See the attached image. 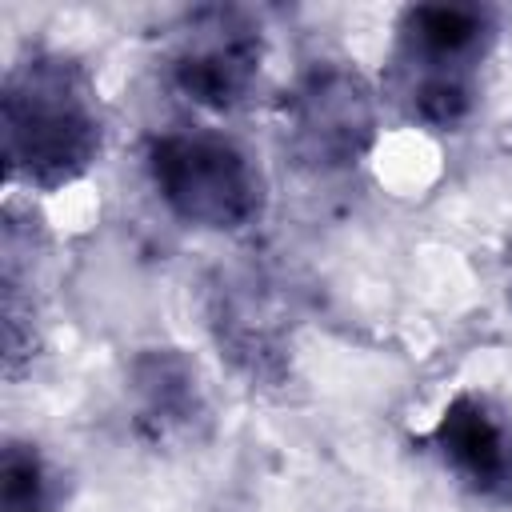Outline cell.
Returning a JSON list of instances; mask_svg holds the SVG:
<instances>
[{
  "mask_svg": "<svg viewBox=\"0 0 512 512\" xmlns=\"http://www.w3.org/2000/svg\"><path fill=\"white\" fill-rule=\"evenodd\" d=\"M8 180L60 192L104 152V116L88 68L64 52H28L8 64L0 92Z\"/></svg>",
  "mask_w": 512,
  "mask_h": 512,
  "instance_id": "cell-1",
  "label": "cell"
},
{
  "mask_svg": "<svg viewBox=\"0 0 512 512\" xmlns=\"http://www.w3.org/2000/svg\"><path fill=\"white\" fill-rule=\"evenodd\" d=\"M496 40L488 8L408 4L396 20L392 96L408 120L448 132L476 108V76Z\"/></svg>",
  "mask_w": 512,
  "mask_h": 512,
  "instance_id": "cell-2",
  "label": "cell"
},
{
  "mask_svg": "<svg viewBox=\"0 0 512 512\" xmlns=\"http://www.w3.org/2000/svg\"><path fill=\"white\" fill-rule=\"evenodd\" d=\"M144 172L160 204L188 228L240 232L264 208V176L252 156L216 132H160L144 148Z\"/></svg>",
  "mask_w": 512,
  "mask_h": 512,
  "instance_id": "cell-3",
  "label": "cell"
},
{
  "mask_svg": "<svg viewBox=\"0 0 512 512\" xmlns=\"http://www.w3.org/2000/svg\"><path fill=\"white\" fill-rule=\"evenodd\" d=\"M380 128L376 88L348 60H316L284 96V144L312 172L356 168Z\"/></svg>",
  "mask_w": 512,
  "mask_h": 512,
  "instance_id": "cell-4",
  "label": "cell"
},
{
  "mask_svg": "<svg viewBox=\"0 0 512 512\" xmlns=\"http://www.w3.org/2000/svg\"><path fill=\"white\" fill-rule=\"evenodd\" d=\"M264 64V32L260 20L232 4L192 8L168 52L172 88L208 112H232L248 100Z\"/></svg>",
  "mask_w": 512,
  "mask_h": 512,
  "instance_id": "cell-5",
  "label": "cell"
},
{
  "mask_svg": "<svg viewBox=\"0 0 512 512\" xmlns=\"http://www.w3.org/2000/svg\"><path fill=\"white\" fill-rule=\"evenodd\" d=\"M428 440L460 488L492 504H512V404L464 388L440 408Z\"/></svg>",
  "mask_w": 512,
  "mask_h": 512,
  "instance_id": "cell-6",
  "label": "cell"
},
{
  "mask_svg": "<svg viewBox=\"0 0 512 512\" xmlns=\"http://www.w3.org/2000/svg\"><path fill=\"white\" fill-rule=\"evenodd\" d=\"M0 512H52L44 460L24 440H8L0 452Z\"/></svg>",
  "mask_w": 512,
  "mask_h": 512,
  "instance_id": "cell-7",
  "label": "cell"
},
{
  "mask_svg": "<svg viewBox=\"0 0 512 512\" xmlns=\"http://www.w3.org/2000/svg\"><path fill=\"white\" fill-rule=\"evenodd\" d=\"M140 392H144V416L180 424L196 412V384L184 364L176 360H148L140 372Z\"/></svg>",
  "mask_w": 512,
  "mask_h": 512,
  "instance_id": "cell-8",
  "label": "cell"
}]
</instances>
